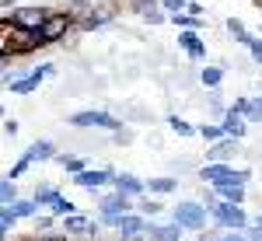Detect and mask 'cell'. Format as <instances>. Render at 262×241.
Instances as JSON below:
<instances>
[{
  "mask_svg": "<svg viewBox=\"0 0 262 241\" xmlns=\"http://www.w3.org/2000/svg\"><path fill=\"white\" fill-rule=\"evenodd\" d=\"M95 203H98V224L101 227H116L126 213L137 210V200L122 196V192H116V189H112V192H98Z\"/></svg>",
  "mask_w": 262,
  "mask_h": 241,
  "instance_id": "6da1fadb",
  "label": "cell"
},
{
  "mask_svg": "<svg viewBox=\"0 0 262 241\" xmlns=\"http://www.w3.org/2000/svg\"><path fill=\"white\" fill-rule=\"evenodd\" d=\"M210 224H213L217 231H248V227H252L248 213H245V206L221 203V200L210 206Z\"/></svg>",
  "mask_w": 262,
  "mask_h": 241,
  "instance_id": "7a4b0ae2",
  "label": "cell"
},
{
  "mask_svg": "<svg viewBox=\"0 0 262 241\" xmlns=\"http://www.w3.org/2000/svg\"><path fill=\"white\" fill-rule=\"evenodd\" d=\"M74 28H77V14L74 11H49L46 25L35 35H39V46H53V42H63L67 32H74Z\"/></svg>",
  "mask_w": 262,
  "mask_h": 241,
  "instance_id": "3957f363",
  "label": "cell"
},
{
  "mask_svg": "<svg viewBox=\"0 0 262 241\" xmlns=\"http://www.w3.org/2000/svg\"><path fill=\"white\" fill-rule=\"evenodd\" d=\"M171 221L179 224L182 231L200 234V231H206V224H210V210H206L200 200H182L179 206L171 210Z\"/></svg>",
  "mask_w": 262,
  "mask_h": 241,
  "instance_id": "277c9868",
  "label": "cell"
},
{
  "mask_svg": "<svg viewBox=\"0 0 262 241\" xmlns=\"http://www.w3.org/2000/svg\"><path fill=\"white\" fill-rule=\"evenodd\" d=\"M67 122L74 129H112V133H119L122 126H126V119L112 116L108 108H84V112H74Z\"/></svg>",
  "mask_w": 262,
  "mask_h": 241,
  "instance_id": "5b68a950",
  "label": "cell"
},
{
  "mask_svg": "<svg viewBox=\"0 0 262 241\" xmlns=\"http://www.w3.org/2000/svg\"><path fill=\"white\" fill-rule=\"evenodd\" d=\"M53 74H56V63H42V67H35V70L21 74L18 80H11V84H7V91H11V95H32V91H39L42 80L53 77Z\"/></svg>",
  "mask_w": 262,
  "mask_h": 241,
  "instance_id": "8992f818",
  "label": "cell"
},
{
  "mask_svg": "<svg viewBox=\"0 0 262 241\" xmlns=\"http://www.w3.org/2000/svg\"><path fill=\"white\" fill-rule=\"evenodd\" d=\"M112 179H116V168H84V171H77V175H70L74 185H81V189L95 192V196H98L105 185H112Z\"/></svg>",
  "mask_w": 262,
  "mask_h": 241,
  "instance_id": "52a82bcc",
  "label": "cell"
},
{
  "mask_svg": "<svg viewBox=\"0 0 262 241\" xmlns=\"http://www.w3.org/2000/svg\"><path fill=\"white\" fill-rule=\"evenodd\" d=\"M39 49V35L35 32H25V28H7V42H4V53L7 56H28Z\"/></svg>",
  "mask_w": 262,
  "mask_h": 241,
  "instance_id": "ba28073f",
  "label": "cell"
},
{
  "mask_svg": "<svg viewBox=\"0 0 262 241\" xmlns=\"http://www.w3.org/2000/svg\"><path fill=\"white\" fill-rule=\"evenodd\" d=\"M49 18V7H39V4H28V7H14L11 14V25L14 28H25V32H39Z\"/></svg>",
  "mask_w": 262,
  "mask_h": 241,
  "instance_id": "9c48e42d",
  "label": "cell"
},
{
  "mask_svg": "<svg viewBox=\"0 0 262 241\" xmlns=\"http://www.w3.org/2000/svg\"><path fill=\"white\" fill-rule=\"evenodd\" d=\"M108 21H116V7H108V4H91L81 18H77V28L95 32V28H105Z\"/></svg>",
  "mask_w": 262,
  "mask_h": 241,
  "instance_id": "30bf717a",
  "label": "cell"
},
{
  "mask_svg": "<svg viewBox=\"0 0 262 241\" xmlns=\"http://www.w3.org/2000/svg\"><path fill=\"white\" fill-rule=\"evenodd\" d=\"M238 154H242V140H231V137H224V140L206 147V161L210 164H234Z\"/></svg>",
  "mask_w": 262,
  "mask_h": 241,
  "instance_id": "8fae6325",
  "label": "cell"
},
{
  "mask_svg": "<svg viewBox=\"0 0 262 241\" xmlns=\"http://www.w3.org/2000/svg\"><path fill=\"white\" fill-rule=\"evenodd\" d=\"M112 189H116V192H122V196H129V200H140V196H147V185H143V179H140V175H133V171H116Z\"/></svg>",
  "mask_w": 262,
  "mask_h": 241,
  "instance_id": "7c38bea8",
  "label": "cell"
},
{
  "mask_svg": "<svg viewBox=\"0 0 262 241\" xmlns=\"http://www.w3.org/2000/svg\"><path fill=\"white\" fill-rule=\"evenodd\" d=\"M179 49H185V56L192 63L206 60V42H203L200 32H192V28H182L179 32Z\"/></svg>",
  "mask_w": 262,
  "mask_h": 241,
  "instance_id": "4fadbf2b",
  "label": "cell"
},
{
  "mask_svg": "<svg viewBox=\"0 0 262 241\" xmlns=\"http://www.w3.org/2000/svg\"><path fill=\"white\" fill-rule=\"evenodd\" d=\"M143 238H147V241H182V238H185V231H182L175 221H168V224L147 221V231H143Z\"/></svg>",
  "mask_w": 262,
  "mask_h": 241,
  "instance_id": "5bb4252c",
  "label": "cell"
},
{
  "mask_svg": "<svg viewBox=\"0 0 262 241\" xmlns=\"http://www.w3.org/2000/svg\"><path fill=\"white\" fill-rule=\"evenodd\" d=\"M221 129H224V137H231V140H242L245 133H248V119H245L242 112H234V108L227 105V112L221 116Z\"/></svg>",
  "mask_w": 262,
  "mask_h": 241,
  "instance_id": "9a60e30c",
  "label": "cell"
},
{
  "mask_svg": "<svg viewBox=\"0 0 262 241\" xmlns=\"http://www.w3.org/2000/svg\"><path fill=\"white\" fill-rule=\"evenodd\" d=\"M56 143L53 140H32L25 150H21V158H28L32 164H42V161H56Z\"/></svg>",
  "mask_w": 262,
  "mask_h": 241,
  "instance_id": "2e32d148",
  "label": "cell"
},
{
  "mask_svg": "<svg viewBox=\"0 0 262 241\" xmlns=\"http://www.w3.org/2000/svg\"><path fill=\"white\" fill-rule=\"evenodd\" d=\"M116 231H119V238H140V241H143V231H147V217H140V213L133 210V213H126V217L116 224Z\"/></svg>",
  "mask_w": 262,
  "mask_h": 241,
  "instance_id": "e0dca14e",
  "label": "cell"
},
{
  "mask_svg": "<svg viewBox=\"0 0 262 241\" xmlns=\"http://www.w3.org/2000/svg\"><path fill=\"white\" fill-rule=\"evenodd\" d=\"M143 185H147V196H171V192H179V179H175V175L143 179Z\"/></svg>",
  "mask_w": 262,
  "mask_h": 241,
  "instance_id": "ac0fdd59",
  "label": "cell"
},
{
  "mask_svg": "<svg viewBox=\"0 0 262 241\" xmlns=\"http://www.w3.org/2000/svg\"><path fill=\"white\" fill-rule=\"evenodd\" d=\"M213 192L221 203H234V206H245V200H248V185H221Z\"/></svg>",
  "mask_w": 262,
  "mask_h": 241,
  "instance_id": "d6986e66",
  "label": "cell"
},
{
  "mask_svg": "<svg viewBox=\"0 0 262 241\" xmlns=\"http://www.w3.org/2000/svg\"><path fill=\"white\" fill-rule=\"evenodd\" d=\"M63 234H70V238H88V227H91V221L88 217H81V213H74V217H63Z\"/></svg>",
  "mask_w": 262,
  "mask_h": 241,
  "instance_id": "ffe728a7",
  "label": "cell"
},
{
  "mask_svg": "<svg viewBox=\"0 0 262 241\" xmlns=\"http://www.w3.org/2000/svg\"><path fill=\"white\" fill-rule=\"evenodd\" d=\"M224 28H227V35L238 42V46H248V42H252V32H248V25H245L242 18H227Z\"/></svg>",
  "mask_w": 262,
  "mask_h": 241,
  "instance_id": "44dd1931",
  "label": "cell"
},
{
  "mask_svg": "<svg viewBox=\"0 0 262 241\" xmlns=\"http://www.w3.org/2000/svg\"><path fill=\"white\" fill-rule=\"evenodd\" d=\"M11 213H14L18 221H32V217H39V206H35V200H32V196H28V200H25V196H18V200L11 203Z\"/></svg>",
  "mask_w": 262,
  "mask_h": 241,
  "instance_id": "7402d4cb",
  "label": "cell"
},
{
  "mask_svg": "<svg viewBox=\"0 0 262 241\" xmlns=\"http://www.w3.org/2000/svg\"><path fill=\"white\" fill-rule=\"evenodd\" d=\"M161 210H164V203L158 200V196H140V200H137V213H140V217H147V221H154Z\"/></svg>",
  "mask_w": 262,
  "mask_h": 241,
  "instance_id": "603a6c76",
  "label": "cell"
},
{
  "mask_svg": "<svg viewBox=\"0 0 262 241\" xmlns=\"http://www.w3.org/2000/svg\"><path fill=\"white\" fill-rule=\"evenodd\" d=\"M74 213H77V203H70L63 192L53 200V206H49V217H56V221H63V217H74Z\"/></svg>",
  "mask_w": 262,
  "mask_h": 241,
  "instance_id": "cb8c5ba5",
  "label": "cell"
},
{
  "mask_svg": "<svg viewBox=\"0 0 262 241\" xmlns=\"http://www.w3.org/2000/svg\"><path fill=\"white\" fill-rule=\"evenodd\" d=\"M200 84L210 87V91H217V87L224 84V67H203L200 70Z\"/></svg>",
  "mask_w": 262,
  "mask_h": 241,
  "instance_id": "d4e9b609",
  "label": "cell"
},
{
  "mask_svg": "<svg viewBox=\"0 0 262 241\" xmlns=\"http://www.w3.org/2000/svg\"><path fill=\"white\" fill-rule=\"evenodd\" d=\"M56 164H60L67 175H77V171H84V168H91L84 158H77V154H56Z\"/></svg>",
  "mask_w": 262,
  "mask_h": 241,
  "instance_id": "484cf974",
  "label": "cell"
},
{
  "mask_svg": "<svg viewBox=\"0 0 262 241\" xmlns=\"http://www.w3.org/2000/svg\"><path fill=\"white\" fill-rule=\"evenodd\" d=\"M168 129H171L175 137H196V126L189 119H182V116H175V112L168 116Z\"/></svg>",
  "mask_w": 262,
  "mask_h": 241,
  "instance_id": "4316f807",
  "label": "cell"
},
{
  "mask_svg": "<svg viewBox=\"0 0 262 241\" xmlns=\"http://www.w3.org/2000/svg\"><path fill=\"white\" fill-rule=\"evenodd\" d=\"M196 137H203L206 143H217V140H224V129H221V122H200Z\"/></svg>",
  "mask_w": 262,
  "mask_h": 241,
  "instance_id": "83f0119b",
  "label": "cell"
},
{
  "mask_svg": "<svg viewBox=\"0 0 262 241\" xmlns=\"http://www.w3.org/2000/svg\"><path fill=\"white\" fill-rule=\"evenodd\" d=\"M60 196V189H53V185H39L35 192H32V200H35V206H53V200Z\"/></svg>",
  "mask_w": 262,
  "mask_h": 241,
  "instance_id": "f1b7e54d",
  "label": "cell"
},
{
  "mask_svg": "<svg viewBox=\"0 0 262 241\" xmlns=\"http://www.w3.org/2000/svg\"><path fill=\"white\" fill-rule=\"evenodd\" d=\"M14 200H18V185L11 179H0V206H11Z\"/></svg>",
  "mask_w": 262,
  "mask_h": 241,
  "instance_id": "f546056e",
  "label": "cell"
},
{
  "mask_svg": "<svg viewBox=\"0 0 262 241\" xmlns=\"http://www.w3.org/2000/svg\"><path fill=\"white\" fill-rule=\"evenodd\" d=\"M32 224H35V234H42V238H49L53 234V227H56V217H32Z\"/></svg>",
  "mask_w": 262,
  "mask_h": 241,
  "instance_id": "4dcf8cb0",
  "label": "cell"
},
{
  "mask_svg": "<svg viewBox=\"0 0 262 241\" xmlns=\"http://www.w3.org/2000/svg\"><path fill=\"white\" fill-rule=\"evenodd\" d=\"M158 7H161L164 14L171 18V14H182V11L189 7V0H158Z\"/></svg>",
  "mask_w": 262,
  "mask_h": 241,
  "instance_id": "1f68e13d",
  "label": "cell"
},
{
  "mask_svg": "<svg viewBox=\"0 0 262 241\" xmlns=\"http://www.w3.org/2000/svg\"><path fill=\"white\" fill-rule=\"evenodd\" d=\"M245 119H248V126H252V122H262V91L252 95V105H248V116H245Z\"/></svg>",
  "mask_w": 262,
  "mask_h": 241,
  "instance_id": "d6a6232c",
  "label": "cell"
},
{
  "mask_svg": "<svg viewBox=\"0 0 262 241\" xmlns=\"http://www.w3.org/2000/svg\"><path fill=\"white\" fill-rule=\"evenodd\" d=\"M248 53H252V63H255V67H262V35H252Z\"/></svg>",
  "mask_w": 262,
  "mask_h": 241,
  "instance_id": "836d02e7",
  "label": "cell"
},
{
  "mask_svg": "<svg viewBox=\"0 0 262 241\" xmlns=\"http://www.w3.org/2000/svg\"><path fill=\"white\" fill-rule=\"evenodd\" d=\"M28 168H32V161H28V158H18V161H14V168L7 171V179H11V182H14V179H21V175H25Z\"/></svg>",
  "mask_w": 262,
  "mask_h": 241,
  "instance_id": "e575fe53",
  "label": "cell"
},
{
  "mask_svg": "<svg viewBox=\"0 0 262 241\" xmlns=\"http://www.w3.org/2000/svg\"><path fill=\"white\" fill-rule=\"evenodd\" d=\"M158 7V0H129V11H137V14H147V11H154Z\"/></svg>",
  "mask_w": 262,
  "mask_h": 241,
  "instance_id": "d590c367",
  "label": "cell"
},
{
  "mask_svg": "<svg viewBox=\"0 0 262 241\" xmlns=\"http://www.w3.org/2000/svg\"><path fill=\"white\" fill-rule=\"evenodd\" d=\"M14 224H18V217L11 213V206H0V227H4V231H11Z\"/></svg>",
  "mask_w": 262,
  "mask_h": 241,
  "instance_id": "8d00e7d4",
  "label": "cell"
},
{
  "mask_svg": "<svg viewBox=\"0 0 262 241\" xmlns=\"http://www.w3.org/2000/svg\"><path fill=\"white\" fill-rule=\"evenodd\" d=\"M112 140L119 143V147H129V143H133V129H129V126H122L119 133H112Z\"/></svg>",
  "mask_w": 262,
  "mask_h": 241,
  "instance_id": "74e56055",
  "label": "cell"
},
{
  "mask_svg": "<svg viewBox=\"0 0 262 241\" xmlns=\"http://www.w3.org/2000/svg\"><path fill=\"white\" fill-rule=\"evenodd\" d=\"M143 21H147V25H164L168 14H164L161 7H154V11H147V14H143Z\"/></svg>",
  "mask_w": 262,
  "mask_h": 241,
  "instance_id": "f35d334b",
  "label": "cell"
},
{
  "mask_svg": "<svg viewBox=\"0 0 262 241\" xmlns=\"http://www.w3.org/2000/svg\"><path fill=\"white\" fill-rule=\"evenodd\" d=\"M171 171L182 175V171H200V164H192V161H171Z\"/></svg>",
  "mask_w": 262,
  "mask_h": 241,
  "instance_id": "ab89813d",
  "label": "cell"
},
{
  "mask_svg": "<svg viewBox=\"0 0 262 241\" xmlns=\"http://www.w3.org/2000/svg\"><path fill=\"white\" fill-rule=\"evenodd\" d=\"M185 14H192V18H203V21H206V7H203V4H196V0H189Z\"/></svg>",
  "mask_w": 262,
  "mask_h": 241,
  "instance_id": "60d3db41",
  "label": "cell"
},
{
  "mask_svg": "<svg viewBox=\"0 0 262 241\" xmlns=\"http://www.w3.org/2000/svg\"><path fill=\"white\" fill-rule=\"evenodd\" d=\"M196 241H221V231H217V227H206V231L196 234Z\"/></svg>",
  "mask_w": 262,
  "mask_h": 241,
  "instance_id": "b9f144b4",
  "label": "cell"
},
{
  "mask_svg": "<svg viewBox=\"0 0 262 241\" xmlns=\"http://www.w3.org/2000/svg\"><path fill=\"white\" fill-rule=\"evenodd\" d=\"M221 241H248L245 231H221Z\"/></svg>",
  "mask_w": 262,
  "mask_h": 241,
  "instance_id": "7bdbcfd3",
  "label": "cell"
},
{
  "mask_svg": "<svg viewBox=\"0 0 262 241\" xmlns=\"http://www.w3.org/2000/svg\"><path fill=\"white\" fill-rule=\"evenodd\" d=\"M18 129H21L18 119H4V133H7V137H18Z\"/></svg>",
  "mask_w": 262,
  "mask_h": 241,
  "instance_id": "ee69618b",
  "label": "cell"
},
{
  "mask_svg": "<svg viewBox=\"0 0 262 241\" xmlns=\"http://www.w3.org/2000/svg\"><path fill=\"white\" fill-rule=\"evenodd\" d=\"M248 105H252V98H234L231 108H234V112H242V116H248Z\"/></svg>",
  "mask_w": 262,
  "mask_h": 241,
  "instance_id": "f6af8a7d",
  "label": "cell"
},
{
  "mask_svg": "<svg viewBox=\"0 0 262 241\" xmlns=\"http://www.w3.org/2000/svg\"><path fill=\"white\" fill-rule=\"evenodd\" d=\"M245 234H248V241H262V227H259V224H252Z\"/></svg>",
  "mask_w": 262,
  "mask_h": 241,
  "instance_id": "bcb514c9",
  "label": "cell"
},
{
  "mask_svg": "<svg viewBox=\"0 0 262 241\" xmlns=\"http://www.w3.org/2000/svg\"><path fill=\"white\" fill-rule=\"evenodd\" d=\"M7 14H14V4L11 0H0V21L7 18Z\"/></svg>",
  "mask_w": 262,
  "mask_h": 241,
  "instance_id": "7dc6e473",
  "label": "cell"
},
{
  "mask_svg": "<svg viewBox=\"0 0 262 241\" xmlns=\"http://www.w3.org/2000/svg\"><path fill=\"white\" fill-rule=\"evenodd\" d=\"M91 4H95V0H70V7H74V11H88Z\"/></svg>",
  "mask_w": 262,
  "mask_h": 241,
  "instance_id": "c3c4849f",
  "label": "cell"
},
{
  "mask_svg": "<svg viewBox=\"0 0 262 241\" xmlns=\"http://www.w3.org/2000/svg\"><path fill=\"white\" fill-rule=\"evenodd\" d=\"M7 234H11V231H4V227H0V241H7Z\"/></svg>",
  "mask_w": 262,
  "mask_h": 241,
  "instance_id": "681fc988",
  "label": "cell"
},
{
  "mask_svg": "<svg viewBox=\"0 0 262 241\" xmlns=\"http://www.w3.org/2000/svg\"><path fill=\"white\" fill-rule=\"evenodd\" d=\"M252 224H259V227H262V210H259V217H255V221H252Z\"/></svg>",
  "mask_w": 262,
  "mask_h": 241,
  "instance_id": "f907efd6",
  "label": "cell"
},
{
  "mask_svg": "<svg viewBox=\"0 0 262 241\" xmlns=\"http://www.w3.org/2000/svg\"><path fill=\"white\" fill-rule=\"evenodd\" d=\"M252 4H255V7H259V14H262V0H252Z\"/></svg>",
  "mask_w": 262,
  "mask_h": 241,
  "instance_id": "816d5d0a",
  "label": "cell"
},
{
  "mask_svg": "<svg viewBox=\"0 0 262 241\" xmlns=\"http://www.w3.org/2000/svg\"><path fill=\"white\" fill-rule=\"evenodd\" d=\"M116 241H140V238H116Z\"/></svg>",
  "mask_w": 262,
  "mask_h": 241,
  "instance_id": "f5cc1de1",
  "label": "cell"
},
{
  "mask_svg": "<svg viewBox=\"0 0 262 241\" xmlns=\"http://www.w3.org/2000/svg\"><path fill=\"white\" fill-rule=\"evenodd\" d=\"M0 116H4V105H0Z\"/></svg>",
  "mask_w": 262,
  "mask_h": 241,
  "instance_id": "db71d44e",
  "label": "cell"
}]
</instances>
